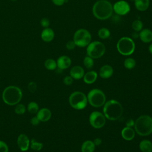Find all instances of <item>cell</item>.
<instances>
[{
  "label": "cell",
  "mask_w": 152,
  "mask_h": 152,
  "mask_svg": "<svg viewBox=\"0 0 152 152\" xmlns=\"http://www.w3.org/2000/svg\"><path fill=\"white\" fill-rule=\"evenodd\" d=\"M94 16L100 20H105L109 18L113 14V5L107 0H98L92 8Z\"/></svg>",
  "instance_id": "obj_1"
},
{
  "label": "cell",
  "mask_w": 152,
  "mask_h": 152,
  "mask_svg": "<svg viewBox=\"0 0 152 152\" xmlns=\"http://www.w3.org/2000/svg\"><path fill=\"white\" fill-rule=\"evenodd\" d=\"M103 111L106 118L110 121H116L121 117L123 109L119 102L112 99L105 102Z\"/></svg>",
  "instance_id": "obj_2"
},
{
  "label": "cell",
  "mask_w": 152,
  "mask_h": 152,
  "mask_svg": "<svg viewBox=\"0 0 152 152\" xmlns=\"http://www.w3.org/2000/svg\"><path fill=\"white\" fill-rule=\"evenodd\" d=\"M21 89L16 86H11L6 87L2 93V100L7 104L13 106L18 104L22 99Z\"/></svg>",
  "instance_id": "obj_3"
},
{
  "label": "cell",
  "mask_w": 152,
  "mask_h": 152,
  "mask_svg": "<svg viewBox=\"0 0 152 152\" xmlns=\"http://www.w3.org/2000/svg\"><path fill=\"white\" fill-rule=\"evenodd\" d=\"M135 132L141 136H147L152 133V118L148 115H141L135 121Z\"/></svg>",
  "instance_id": "obj_4"
},
{
  "label": "cell",
  "mask_w": 152,
  "mask_h": 152,
  "mask_svg": "<svg viewBox=\"0 0 152 152\" xmlns=\"http://www.w3.org/2000/svg\"><path fill=\"white\" fill-rule=\"evenodd\" d=\"M116 48L119 53L124 56H129L132 54L135 49L134 40L129 37H122L116 44Z\"/></svg>",
  "instance_id": "obj_5"
},
{
  "label": "cell",
  "mask_w": 152,
  "mask_h": 152,
  "mask_svg": "<svg viewBox=\"0 0 152 152\" xmlns=\"http://www.w3.org/2000/svg\"><path fill=\"white\" fill-rule=\"evenodd\" d=\"M87 96L81 91H74L69 97V103L71 106L77 110L84 109L87 104Z\"/></svg>",
  "instance_id": "obj_6"
},
{
  "label": "cell",
  "mask_w": 152,
  "mask_h": 152,
  "mask_svg": "<svg viewBox=\"0 0 152 152\" xmlns=\"http://www.w3.org/2000/svg\"><path fill=\"white\" fill-rule=\"evenodd\" d=\"M87 97L90 104L95 107H100L104 105L106 102L104 93L102 90L97 88L90 90Z\"/></svg>",
  "instance_id": "obj_7"
},
{
  "label": "cell",
  "mask_w": 152,
  "mask_h": 152,
  "mask_svg": "<svg viewBox=\"0 0 152 152\" xmlns=\"http://www.w3.org/2000/svg\"><path fill=\"white\" fill-rule=\"evenodd\" d=\"M91 40L90 33L85 28H80L77 30L73 37V41L77 46L84 48L87 46Z\"/></svg>",
  "instance_id": "obj_8"
},
{
  "label": "cell",
  "mask_w": 152,
  "mask_h": 152,
  "mask_svg": "<svg viewBox=\"0 0 152 152\" xmlns=\"http://www.w3.org/2000/svg\"><path fill=\"white\" fill-rule=\"evenodd\" d=\"M106 51L104 45L99 41H93L87 46L86 52L87 56L93 59H97L102 57Z\"/></svg>",
  "instance_id": "obj_9"
},
{
  "label": "cell",
  "mask_w": 152,
  "mask_h": 152,
  "mask_svg": "<svg viewBox=\"0 0 152 152\" xmlns=\"http://www.w3.org/2000/svg\"><path fill=\"white\" fill-rule=\"evenodd\" d=\"M89 122L91 126L94 128H101L106 123V118L104 115L98 111L91 112L89 116Z\"/></svg>",
  "instance_id": "obj_10"
},
{
  "label": "cell",
  "mask_w": 152,
  "mask_h": 152,
  "mask_svg": "<svg viewBox=\"0 0 152 152\" xmlns=\"http://www.w3.org/2000/svg\"><path fill=\"white\" fill-rule=\"evenodd\" d=\"M113 10L116 14L125 15L130 11V6L126 1L120 0L113 4Z\"/></svg>",
  "instance_id": "obj_11"
},
{
  "label": "cell",
  "mask_w": 152,
  "mask_h": 152,
  "mask_svg": "<svg viewBox=\"0 0 152 152\" xmlns=\"http://www.w3.org/2000/svg\"><path fill=\"white\" fill-rule=\"evenodd\" d=\"M30 140L28 137L24 134H21L17 138V145L21 151H27L30 146Z\"/></svg>",
  "instance_id": "obj_12"
},
{
  "label": "cell",
  "mask_w": 152,
  "mask_h": 152,
  "mask_svg": "<svg viewBox=\"0 0 152 152\" xmlns=\"http://www.w3.org/2000/svg\"><path fill=\"white\" fill-rule=\"evenodd\" d=\"M57 66L60 69H65L69 68L71 64V60L69 57L66 55L60 56L56 62Z\"/></svg>",
  "instance_id": "obj_13"
},
{
  "label": "cell",
  "mask_w": 152,
  "mask_h": 152,
  "mask_svg": "<svg viewBox=\"0 0 152 152\" xmlns=\"http://www.w3.org/2000/svg\"><path fill=\"white\" fill-rule=\"evenodd\" d=\"M84 75V70L81 66L76 65L73 66L70 70V76L75 80H80Z\"/></svg>",
  "instance_id": "obj_14"
},
{
  "label": "cell",
  "mask_w": 152,
  "mask_h": 152,
  "mask_svg": "<svg viewBox=\"0 0 152 152\" xmlns=\"http://www.w3.org/2000/svg\"><path fill=\"white\" fill-rule=\"evenodd\" d=\"M139 38L144 43L151 42L152 41V31L148 28L142 29L139 33Z\"/></svg>",
  "instance_id": "obj_15"
},
{
  "label": "cell",
  "mask_w": 152,
  "mask_h": 152,
  "mask_svg": "<svg viewBox=\"0 0 152 152\" xmlns=\"http://www.w3.org/2000/svg\"><path fill=\"white\" fill-rule=\"evenodd\" d=\"M113 73V68L109 65H104L102 66L99 71V75L100 77L104 79L110 78Z\"/></svg>",
  "instance_id": "obj_16"
},
{
  "label": "cell",
  "mask_w": 152,
  "mask_h": 152,
  "mask_svg": "<svg viewBox=\"0 0 152 152\" xmlns=\"http://www.w3.org/2000/svg\"><path fill=\"white\" fill-rule=\"evenodd\" d=\"M52 113L48 108H42L37 113V117L41 122H46L51 118Z\"/></svg>",
  "instance_id": "obj_17"
},
{
  "label": "cell",
  "mask_w": 152,
  "mask_h": 152,
  "mask_svg": "<svg viewBox=\"0 0 152 152\" xmlns=\"http://www.w3.org/2000/svg\"><path fill=\"white\" fill-rule=\"evenodd\" d=\"M55 37V33L53 30L49 27L45 28L41 33L42 39L46 42H51Z\"/></svg>",
  "instance_id": "obj_18"
},
{
  "label": "cell",
  "mask_w": 152,
  "mask_h": 152,
  "mask_svg": "<svg viewBox=\"0 0 152 152\" xmlns=\"http://www.w3.org/2000/svg\"><path fill=\"white\" fill-rule=\"evenodd\" d=\"M122 137L127 141L132 140L135 137V131L131 127H125L121 131Z\"/></svg>",
  "instance_id": "obj_19"
},
{
  "label": "cell",
  "mask_w": 152,
  "mask_h": 152,
  "mask_svg": "<svg viewBox=\"0 0 152 152\" xmlns=\"http://www.w3.org/2000/svg\"><path fill=\"white\" fill-rule=\"evenodd\" d=\"M134 5L138 11H145L150 6V0H134Z\"/></svg>",
  "instance_id": "obj_20"
},
{
  "label": "cell",
  "mask_w": 152,
  "mask_h": 152,
  "mask_svg": "<svg viewBox=\"0 0 152 152\" xmlns=\"http://www.w3.org/2000/svg\"><path fill=\"white\" fill-rule=\"evenodd\" d=\"M97 78V73L94 71H91L84 74L83 77L84 81L88 84H90L96 81Z\"/></svg>",
  "instance_id": "obj_21"
},
{
  "label": "cell",
  "mask_w": 152,
  "mask_h": 152,
  "mask_svg": "<svg viewBox=\"0 0 152 152\" xmlns=\"http://www.w3.org/2000/svg\"><path fill=\"white\" fill-rule=\"evenodd\" d=\"M95 145L93 141L91 140L85 141L81 145V152H94L95 150Z\"/></svg>",
  "instance_id": "obj_22"
},
{
  "label": "cell",
  "mask_w": 152,
  "mask_h": 152,
  "mask_svg": "<svg viewBox=\"0 0 152 152\" xmlns=\"http://www.w3.org/2000/svg\"><path fill=\"white\" fill-rule=\"evenodd\" d=\"M139 148L142 152H151L152 142L148 140H142L139 144Z\"/></svg>",
  "instance_id": "obj_23"
},
{
  "label": "cell",
  "mask_w": 152,
  "mask_h": 152,
  "mask_svg": "<svg viewBox=\"0 0 152 152\" xmlns=\"http://www.w3.org/2000/svg\"><path fill=\"white\" fill-rule=\"evenodd\" d=\"M99 37L102 39H106L109 37L110 35V31L105 27H102L100 28L97 32Z\"/></svg>",
  "instance_id": "obj_24"
},
{
  "label": "cell",
  "mask_w": 152,
  "mask_h": 152,
  "mask_svg": "<svg viewBox=\"0 0 152 152\" xmlns=\"http://www.w3.org/2000/svg\"><path fill=\"white\" fill-rule=\"evenodd\" d=\"M45 66L48 70H54L57 67V64L54 59H48L45 62Z\"/></svg>",
  "instance_id": "obj_25"
},
{
  "label": "cell",
  "mask_w": 152,
  "mask_h": 152,
  "mask_svg": "<svg viewBox=\"0 0 152 152\" xmlns=\"http://www.w3.org/2000/svg\"><path fill=\"white\" fill-rule=\"evenodd\" d=\"M135 65H136V62L135 59L132 58H126L124 62V66L128 69H131L134 68L135 66Z\"/></svg>",
  "instance_id": "obj_26"
},
{
  "label": "cell",
  "mask_w": 152,
  "mask_h": 152,
  "mask_svg": "<svg viewBox=\"0 0 152 152\" xmlns=\"http://www.w3.org/2000/svg\"><path fill=\"white\" fill-rule=\"evenodd\" d=\"M27 110L30 113H36L39 111V105L34 102H31L27 106Z\"/></svg>",
  "instance_id": "obj_27"
},
{
  "label": "cell",
  "mask_w": 152,
  "mask_h": 152,
  "mask_svg": "<svg viewBox=\"0 0 152 152\" xmlns=\"http://www.w3.org/2000/svg\"><path fill=\"white\" fill-rule=\"evenodd\" d=\"M30 144V145L31 148L34 151H40L43 148V143L37 142L33 139L31 140V142Z\"/></svg>",
  "instance_id": "obj_28"
},
{
  "label": "cell",
  "mask_w": 152,
  "mask_h": 152,
  "mask_svg": "<svg viewBox=\"0 0 152 152\" xmlns=\"http://www.w3.org/2000/svg\"><path fill=\"white\" fill-rule=\"evenodd\" d=\"M142 27H143L142 22L140 20H134L132 23V28L136 32L140 31L142 29Z\"/></svg>",
  "instance_id": "obj_29"
},
{
  "label": "cell",
  "mask_w": 152,
  "mask_h": 152,
  "mask_svg": "<svg viewBox=\"0 0 152 152\" xmlns=\"http://www.w3.org/2000/svg\"><path fill=\"white\" fill-rule=\"evenodd\" d=\"M83 64L84 65V66L88 68V69H90V68H91L93 65H94V61H93V59L88 56H86L84 58V60H83Z\"/></svg>",
  "instance_id": "obj_30"
},
{
  "label": "cell",
  "mask_w": 152,
  "mask_h": 152,
  "mask_svg": "<svg viewBox=\"0 0 152 152\" xmlns=\"http://www.w3.org/2000/svg\"><path fill=\"white\" fill-rule=\"evenodd\" d=\"M14 111L17 114H18V115L24 114L26 112V107L23 104H18L15 106L14 109Z\"/></svg>",
  "instance_id": "obj_31"
},
{
  "label": "cell",
  "mask_w": 152,
  "mask_h": 152,
  "mask_svg": "<svg viewBox=\"0 0 152 152\" xmlns=\"http://www.w3.org/2000/svg\"><path fill=\"white\" fill-rule=\"evenodd\" d=\"M36 88H37V84H36V83L31 81L28 83V90H29L30 92L34 93L36 90Z\"/></svg>",
  "instance_id": "obj_32"
},
{
  "label": "cell",
  "mask_w": 152,
  "mask_h": 152,
  "mask_svg": "<svg viewBox=\"0 0 152 152\" xmlns=\"http://www.w3.org/2000/svg\"><path fill=\"white\" fill-rule=\"evenodd\" d=\"M0 152H8V147L7 144L0 140Z\"/></svg>",
  "instance_id": "obj_33"
},
{
  "label": "cell",
  "mask_w": 152,
  "mask_h": 152,
  "mask_svg": "<svg viewBox=\"0 0 152 152\" xmlns=\"http://www.w3.org/2000/svg\"><path fill=\"white\" fill-rule=\"evenodd\" d=\"M40 24L42 27H43L45 28H47L50 25V21L47 18H43L40 20Z\"/></svg>",
  "instance_id": "obj_34"
},
{
  "label": "cell",
  "mask_w": 152,
  "mask_h": 152,
  "mask_svg": "<svg viewBox=\"0 0 152 152\" xmlns=\"http://www.w3.org/2000/svg\"><path fill=\"white\" fill-rule=\"evenodd\" d=\"M64 83L66 86L71 85L73 82V78L71 76H66L64 78Z\"/></svg>",
  "instance_id": "obj_35"
},
{
  "label": "cell",
  "mask_w": 152,
  "mask_h": 152,
  "mask_svg": "<svg viewBox=\"0 0 152 152\" xmlns=\"http://www.w3.org/2000/svg\"><path fill=\"white\" fill-rule=\"evenodd\" d=\"M75 46L76 45L73 40H69L66 44V48L68 50H72L75 48Z\"/></svg>",
  "instance_id": "obj_36"
},
{
  "label": "cell",
  "mask_w": 152,
  "mask_h": 152,
  "mask_svg": "<svg viewBox=\"0 0 152 152\" xmlns=\"http://www.w3.org/2000/svg\"><path fill=\"white\" fill-rule=\"evenodd\" d=\"M40 120L38 119L37 116H34L31 118V119H30V122L33 125H37L40 123Z\"/></svg>",
  "instance_id": "obj_37"
},
{
  "label": "cell",
  "mask_w": 152,
  "mask_h": 152,
  "mask_svg": "<svg viewBox=\"0 0 152 152\" xmlns=\"http://www.w3.org/2000/svg\"><path fill=\"white\" fill-rule=\"evenodd\" d=\"M52 1L55 5L61 6L65 3V0H52Z\"/></svg>",
  "instance_id": "obj_38"
},
{
  "label": "cell",
  "mask_w": 152,
  "mask_h": 152,
  "mask_svg": "<svg viewBox=\"0 0 152 152\" xmlns=\"http://www.w3.org/2000/svg\"><path fill=\"white\" fill-rule=\"evenodd\" d=\"M134 124H135V122L133 119H128L126 122V125L127 127H132L133 126H134Z\"/></svg>",
  "instance_id": "obj_39"
},
{
  "label": "cell",
  "mask_w": 152,
  "mask_h": 152,
  "mask_svg": "<svg viewBox=\"0 0 152 152\" xmlns=\"http://www.w3.org/2000/svg\"><path fill=\"white\" fill-rule=\"evenodd\" d=\"M93 142H94V144L95 145L99 146V145H100L102 144V141L101 138H96L94 140Z\"/></svg>",
  "instance_id": "obj_40"
},
{
  "label": "cell",
  "mask_w": 152,
  "mask_h": 152,
  "mask_svg": "<svg viewBox=\"0 0 152 152\" xmlns=\"http://www.w3.org/2000/svg\"><path fill=\"white\" fill-rule=\"evenodd\" d=\"M132 37H133V38H134V39H137L138 37H139V33H138L137 32L135 31V32L133 33V34H132Z\"/></svg>",
  "instance_id": "obj_41"
},
{
  "label": "cell",
  "mask_w": 152,
  "mask_h": 152,
  "mask_svg": "<svg viewBox=\"0 0 152 152\" xmlns=\"http://www.w3.org/2000/svg\"><path fill=\"white\" fill-rule=\"evenodd\" d=\"M148 51L150 53L152 54V43H151L148 46Z\"/></svg>",
  "instance_id": "obj_42"
},
{
  "label": "cell",
  "mask_w": 152,
  "mask_h": 152,
  "mask_svg": "<svg viewBox=\"0 0 152 152\" xmlns=\"http://www.w3.org/2000/svg\"><path fill=\"white\" fill-rule=\"evenodd\" d=\"M12 1H15V0H12Z\"/></svg>",
  "instance_id": "obj_43"
}]
</instances>
